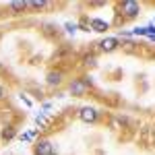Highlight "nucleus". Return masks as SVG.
Returning a JSON list of instances; mask_svg holds the SVG:
<instances>
[{
	"label": "nucleus",
	"instance_id": "obj_15",
	"mask_svg": "<svg viewBox=\"0 0 155 155\" xmlns=\"http://www.w3.org/2000/svg\"><path fill=\"white\" fill-rule=\"evenodd\" d=\"M2 93H4V91H2V87H0V97H2Z\"/></svg>",
	"mask_w": 155,
	"mask_h": 155
},
{
	"label": "nucleus",
	"instance_id": "obj_12",
	"mask_svg": "<svg viewBox=\"0 0 155 155\" xmlns=\"http://www.w3.org/2000/svg\"><path fill=\"white\" fill-rule=\"evenodd\" d=\"M132 35H147V29H145V27H137V29L132 31Z\"/></svg>",
	"mask_w": 155,
	"mask_h": 155
},
{
	"label": "nucleus",
	"instance_id": "obj_4",
	"mask_svg": "<svg viewBox=\"0 0 155 155\" xmlns=\"http://www.w3.org/2000/svg\"><path fill=\"white\" fill-rule=\"evenodd\" d=\"M87 87H89V85L85 83V81H72L71 83V93L72 95H85V91H87Z\"/></svg>",
	"mask_w": 155,
	"mask_h": 155
},
{
	"label": "nucleus",
	"instance_id": "obj_10",
	"mask_svg": "<svg viewBox=\"0 0 155 155\" xmlns=\"http://www.w3.org/2000/svg\"><path fill=\"white\" fill-rule=\"evenodd\" d=\"M27 6H31V8H44L46 2L44 0H31V2H27Z\"/></svg>",
	"mask_w": 155,
	"mask_h": 155
},
{
	"label": "nucleus",
	"instance_id": "obj_11",
	"mask_svg": "<svg viewBox=\"0 0 155 155\" xmlns=\"http://www.w3.org/2000/svg\"><path fill=\"white\" fill-rule=\"evenodd\" d=\"M145 29H147V37L155 41V27H153V25H149V27H145Z\"/></svg>",
	"mask_w": 155,
	"mask_h": 155
},
{
	"label": "nucleus",
	"instance_id": "obj_5",
	"mask_svg": "<svg viewBox=\"0 0 155 155\" xmlns=\"http://www.w3.org/2000/svg\"><path fill=\"white\" fill-rule=\"evenodd\" d=\"M99 48L104 50V52H114V50L118 48V39H116V37H106V39L99 44Z\"/></svg>",
	"mask_w": 155,
	"mask_h": 155
},
{
	"label": "nucleus",
	"instance_id": "obj_1",
	"mask_svg": "<svg viewBox=\"0 0 155 155\" xmlns=\"http://www.w3.org/2000/svg\"><path fill=\"white\" fill-rule=\"evenodd\" d=\"M120 8H122V12H124V17H137L139 11H141L139 2H134V0H124Z\"/></svg>",
	"mask_w": 155,
	"mask_h": 155
},
{
	"label": "nucleus",
	"instance_id": "obj_14",
	"mask_svg": "<svg viewBox=\"0 0 155 155\" xmlns=\"http://www.w3.org/2000/svg\"><path fill=\"white\" fill-rule=\"evenodd\" d=\"M85 62L87 64H95V56H85Z\"/></svg>",
	"mask_w": 155,
	"mask_h": 155
},
{
	"label": "nucleus",
	"instance_id": "obj_2",
	"mask_svg": "<svg viewBox=\"0 0 155 155\" xmlns=\"http://www.w3.org/2000/svg\"><path fill=\"white\" fill-rule=\"evenodd\" d=\"M79 116H81V120L83 122H95L97 120V110L91 106H85L79 110Z\"/></svg>",
	"mask_w": 155,
	"mask_h": 155
},
{
	"label": "nucleus",
	"instance_id": "obj_7",
	"mask_svg": "<svg viewBox=\"0 0 155 155\" xmlns=\"http://www.w3.org/2000/svg\"><path fill=\"white\" fill-rule=\"evenodd\" d=\"M91 29H93V31H99V33H104V31H107V23H106V21H101V19H91Z\"/></svg>",
	"mask_w": 155,
	"mask_h": 155
},
{
	"label": "nucleus",
	"instance_id": "obj_3",
	"mask_svg": "<svg viewBox=\"0 0 155 155\" xmlns=\"http://www.w3.org/2000/svg\"><path fill=\"white\" fill-rule=\"evenodd\" d=\"M52 143L46 141V139H39L35 143V155H52Z\"/></svg>",
	"mask_w": 155,
	"mask_h": 155
},
{
	"label": "nucleus",
	"instance_id": "obj_9",
	"mask_svg": "<svg viewBox=\"0 0 155 155\" xmlns=\"http://www.w3.org/2000/svg\"><path fill=\"white\" fill-rule=\"evenodd\" d=\"M11 8H12V11H25V8H27V2H25V0H17V2H11Z\"/></svg>",
	"mask_w": 155,
	"mask_h": 155
},
{
	"label": "nucleus",
	"instance_id": "obj_16",
	"mask_svg": "<svg viewBox=\"0 0 155 155\" xmlns=\"http://www.w3.org/2000/svg\"><path fill=\"white\" fill-rule=\"evenodd\" d=\"M52 155H56V153H52Z\"/></svg>",
	"mask_w": 155,
	"mask_h": 155
},
{
	"label": "nucleus",
	"instance_id": "obj_6",
	"mask_svg": "<svg viewBox=\"0 0 155 155\" xmlns=\"http://www.w3.org/2000/svg\"><path fill=\"white\" fill-rule=\"evenodd\" d=\"M46 81H48V85H60V83H62V72L50 71L48 77H46Z\"/></svg>",
	"mask_w": 155,
	"mask_h": 155
},
{
	"label": "nucleus",
	"instance_id": "obj_13",
	"mask_svg": "<svg viewBox=\"0 0 155 155\" xmlns=\"http://www.w3.org/2000/svg\"><path fill=\"white\" fill-rule=\"evenodd\" d=\"M66 31H68V33H74V31H77V25H72V23H66Z\"/></svg>",
	"mask_w": 155,
	"mask_h": 155
},
{
	"label": "nucleus",
	"instance_id": "obj_8",
	"mask_svg": "<svg viewBox=\"0 0 155 155\" xmlns=\"http://www.w3.org/2000/svg\"><path fill=\"white\" fill-rule=\"evenodd\" d=\"M2 139H4V141H11V139H15V128H12V126H6V128L2 130Z\"/></svg>",
	"mask_w": 155,
	"mask_h": 155
}]
</instances>
